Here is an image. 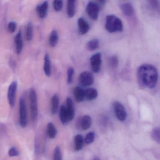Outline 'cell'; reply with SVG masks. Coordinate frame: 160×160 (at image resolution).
Returning a JSON list of instances; mask_svg holds the SVG:
<instances>
[{
  "mask_svg": "<svg viewBox=\"0 0 160 160\" xmlns=\"http://www.w3.org/2000/svg\"><path fill=\"white\" fill-rule=\"evenodd\" d=\"M138 74L140 83L145 88L152 89L157 85L158 72L152 65L145 64L141 65L138 68Z\"/></svg>",
  "mask_w": 160,
  "mask_h": 160,
  "instance_id": "6da1fadb",
  "label": "cell"
},
{
  "mask_svg": "<svg viewBox=\"0 0 160 160\" xmlns=\"http://www.w3.org/2000/svg\"><path fill=\"white\" fill-rule=\"evenodd\" d=\"M105 28L110 33L121 32L123 30V24L119 18L109 15L106 18Z\"/></svg>",
  "mask_w": 160,
  "mask_h": 160,
  "instance_id": "7a4b0ae2",
  "label": "cell"
},
{
  "mask_svg": "<svg viewBox=\"0 0 160 160\" xmlns=\"http://www.w3.org/2000/svg\"><path fill=\"white\" fill-rule=\"evenodd\" d=\"M29 98L32 119L34 121L38 116V102L37 92L33 88L30 90Z\"/></svg>",
  "mask_w": 160,
  "mask_h": 160,
  "instance_id": "3957f363",
  "label": "cell"
},
{
  "mask_svg": "<svg viewBox=\"0 0 160 160\" xmlns=\"http://www.w3.org/2000/svg\"><path fill=\"white\" fill-rule=\"evenodd\" d=\"M19 123L22 128H25L27 125V105L26 99L24 96L20 97L19 100Z\"/></svg>",
  "mask_w": 160,
  "mask_h": 160,
  "instance_id": "277c9868",
  "label": "cell"
},
{
  "mask_svg": "<svg viewBox=\"0 0 160 160\" xmlns=\"http://www.w3.org/2000/svg\"><path fill=\"white\" fill-rule=\"evenodd\" d=\"M113 109L117 118L123 122L127 118V112L123 105L120 102L116 101L113 104Z\"/></svg>",
  "mask_w": 160,
  "mask_h": 160,
  "instance_id": "5b68a950",
  "label": "cell"
},
{
  "mask_svg": "<svg viewBox=\"0 0 160 160\" xmlns=\"http://www.w3.org/2000/svg\"><path fill=\"white\" fill-rule=\"evenodd\" d=\"M100 7L98 3L90 2L86 7V11L88 15L93 20H97L99 17Z\"/></svg>",
  "mask_w": 160,
  "mask_h": 160,
  "instance_id": "8992f818",
  "label": "cell"
},
{
  "mask_svg": "<svg viewBox=\"0 0 160 160\" xmlns=\"http://www.w3.org/2000/svg\"><path fill=\"white\" fill-rule=\"evenodd\" d=\"M94 78L92 73L89 72H84L80 74L79 81L80 85L84 87H89L93 84Z\"/></svg>",
  "mask_w": 160,
  "mask_h": 160,
  "instance_id": "52a82bcc",
  "label": "cell"
},
{
  "mask_svg": "<svg viewBox=\"0 0 160 160\" xmlns=\"http://www.w3.org/2000/svg\"><path fill=\"white\" fill-rule=\"evenodd\" d=\"M102 62V54L101 53H96L92 56L90 58V65L93 72L97 73L100 72Z\"/></svg>",
  "mask_w": 160,
  "mask_h": 160,
  "instance_id": "ba28073f",
  "label": "cell"
},
{
  "mask_svg": "<svg viewBox=\"0 0 160 160\" xmlns=\"http://www.w3.org/2000/svg\"><path fill=\"white\" fill-rule=\"evenodd\" d=\"M18 88V82L13 81L11 83L9 87L7 93V98L9 104L12 107H14L15 102L16 94Z\"/></svg>",
  "mask_w": 160,
  "mask_h": 160,
  "instance_id": "9c48e42d",
  "label": "cell"
},
{
  "mask_svg": "<svg viewBox=\"0 0 160 160\" xmlns=\"http://www.w3.org/2000/svg\"><path fill=\"white\" fill-rule=\"evenodd\" d=\"M48 9V1H44L39 4L36 7V12L37 14L41 18H44L47 15Z\"/></svg>",
  "mask_w": 160,
  "mask_h": 160,
  "instance_id": "30bf717a",
  "label": "cell"
},
{
  "mask_svg": "<svg viewBox=\"0 0 160 160\" xmlns=\"http://www.w3.org/2000/svg\"><path fill=\"white\" fill-rule=\"evenodd\" d=\"M78 29L80 34L84 35L86 34L89 30V25L83 18H78Z\"/></svg>",
  "mask_w": 160,
  "mask_h": 160,
  "instance_id": "8fae6325",
  "label": "cell"
},
{
  "mask_svg": "<svg viewBox=\"0 0 160 160\" xmlns=\"http://www.w3.org/2000/svg\"><path fill=\"white\" fill-rule=\"evenodd\" d=\"M66 110L69 118V121L72 120L75 116V109L72 100L71 98H67L66 100Z\"/></svg>",
  "mask_w": 160,
  "mask_h": 160,
  "instance_id": "7c38bea8",
  "label": "cell"
},
{
  "mask_svg": "<svg viewBox=\"0 0 160 160\" xmlns=\"http://www.w3.org/2000/svg\"><path fill=\"white\" fill-rule=\"evenodd\" d=\"M44 71L47 77H50L52 73V66L50 57L48 54H45L44 59Z\"/></svg>",
  "mask_w": 160,
  "mask_h": 160,
  "instance_id": "4fadbf2b",
  "label": "cell"
},
{
  "mask_svg": "<svg viewBox=\"0 0 160 160\" xmlns=\"http://www.w3.org/2000/svg\"><path fill=\"white\" fill-rule=\"evenodd\" d=\"M74 95L78 102H81L85 100V90L79 87H76L74 90Z\"/></svg>",
  "mask_w": 160,
  "mask_h": 160,
  "instance_id": "5bb4252c",
  "label": "cell"
},
{
  "mask_svg": "<svg viewBox=\"0 0 160 160\" xmlns=\"http://www.w3.org/2000/svg\"><path fill=\"white\" fill-rule=\"evenodd\" d=\"M98 95V91L94 88H89L85 90V100L92 101L96 99Z\"/></svg>",
  "mask_w": 160,
  "mask_h": 160,
  "instance_id": "9a60e30c",
  "label": "cell"
},
{
  "mask_svg": "<svg viewBox=\"0 0 160 160\" xmlns=\"http://www.w3.org/2000/svg\"><path fill=\"white\" fill-rule=\"evenodd\" d=\"M15 42L16 46V52L19 55L23 49V40L22 38V32L19 31L15 37Z\"/></svg>",
  "mask_w": 160,
  "mask_h": 160,
  "instance_id": "2e32d148",
  "label": "cell"
},
{
  "mask_svg": "<svg viewBox=\"0 0 160 160\" xmlns=\"http://www.w3.org/2000/svg\"><path fill=\"white\" fill-rule=\"evenodd\" d=\"M76 1L69 0L67 2V12L68 17L72 18L74 16L76 9Z\"/></svg>",
  "mask_w": 160,
  "mask_h": 160,
  "instance_id": "e0dca14e",
  "label": "cell"
},
{
  "mask_svg": "<svg viewBox=\"0 0 160 160\" xmlns=\"http://www.w3.org/2000/svg\"><path fill=\"white\" fill-rule=\"evenodd\" d=\"M51 112L53 115H55L58 113L59 106V98L57 94H55L51 98Z\"/></svg>",
  "mask_w": 160,
  "mask_h": 160,
  "instance_id": "ac0fdd59",
  "label": "cell"
},
{
  "mask_svg": "<svg viewBox=\"0 0 160 160\" xmlns=\"http://www.w3.org/2000/svg\"><path fill=\"white\" fill-rule=\"evenodd\" d=\"M120 8L123 13L126 16H131L133 14V8L131 3L128 2L123 3L121 5Z\"/></svg>",
  "mask_w": 160,
  "mask_h": 160,
  "instance_id": "d6986e66",
  "label": "cell"
},
{
  "mask_svg": "<svg viewBox=\"0 0 160 160\" xmlns=\"http://www.w3.org/2000/svg\"><path fill=\"white\" fill-rule=\"evenodd\" d=\"M92 119L90 116L86 115L82 118L80 121V126L83 130H87L91 126Z\"/></svg>",
  "mask_w": 160,
  "mask_h": 160,
  "instance_id": "ffe728a7",
  "label": "cell"
},
{
  "mask_svg": "<svg viewBox=\"0 0 160 160\" xmlns=\"http://www.w3.org/2000/svg\"><path fill=\"white\" fill-rule=\"evenodd\" d=\"M60 118L62 123L63 124L70 122L65 106L62 105L61 107L60 110Z\"/></svg>",
  "mask_w": 160,
  "mask_h": 160,
  "instance_id": "44dd1931",
  "label": "cell"
},
{
  "mask_svg": "<svg viewBox=\"0 0 160 160\" xmlns=\"http://www.w3.org/2000/svg\"><path fill=\"white\" fill-rule=\"evenodd\" d=\"M59 36L57 31L53 30L50 33L49 38V43L51 47H55L58 44Z\"/></svg>",
  "mask_w": 160,
  "mask_h": 160,
  "instance_id": "7402d4cb",
  "label": "cell"
},
{
  "mask_svg": "<svg viewBox=\"0 0 160 160\" xmlns=\"http://www.w3.org/2000/svg\"><path fill=\"white\" fill-rule=\"evenodd\" d=\"M84 139L82 135L78 134L74 138L75 149L77 151L80 150L83 148Z\"/></svg>",
  "mask_w": 160,
  "mask_h": 160,
  "instance_id": "603a6c76",
  "label": "cell"
},
{
  "mask_svg": "<svg viewBox=\"0 0 160 160\" xmlns=\"http://www.w3.org/2000/svg\"><path fill=\"white\" fill-rule=\"evenodd\" d=\"M47 134L48 137L50 138H54L57 135V129L52 122H49L48 124Z\"/></svg>",
  "mask_w": 160,
  "mask_h": 160,
  "instance_id": "cb8c5ba5",
  "label": "cell"
},
{
  "mask_svg": "<svg viewBox=\"0 0 160 160\" xmlns=\"http://www.w3.org/2000/svg\"><path fill=\"white\" fill-rule=\"evenodd\" d=\"M100 43L99 40L94 39L88 42L87 44V48L90 51H94L99 48Z\"/></svg>",
  "mask_w": 160,
  "mask_h": 160,
  "instance_id": "d4e9b609",
  "label": "cell"
},
{
  "mask_svg": "<svg viewBox=\"0 0 160 160\" xmlns=\"http://www.w3.org/2000/svg\"><path fill=\"white\" fill-rule=\"evenodd\" d=\"M26 39L28 41H31L33 38V27L32 23H29L26 30Z\"/></svg>",
  "mask_w": 160,
  "mask_h": 160,
  "instance_id": "484cf974",
  "label": "cell"
},
{
  "mask_svg": "<svg viewBox=\"0 0 160 160\" xmlns=\"http://www.w3.org/2000/svg\"><path fill=\"white\" fill-rule=\"evenodd\" d=\"M152 138L153 140H155L158 144L160 143V130L159 127H155L152 131Z\"/></svg>",
  "mask_w": 160,
  "mask_h": 160,
  "instance_id": "4316f807",
  "label": "cell"
},
{
  "mask_svg": "<svg viewBox=\"0 0 160 160\" xmlns=\"http://www.w3.org/2000/svg\"><path fill=\"white\" fill-rule=\"evenodd\" d=\"M63 1L61 0H56L53 2V8L55 11L60 12L62 10L63 7Z\"/></svg>",
  "mask_w": 160,
  "mask_h": 160,
  "instance_id": "83f0119b",
  "label": "cell"
},
{
  "mask_svg": "<svg viewBox=\"0 0 160 160\" xmlns=\"http://www.w3.org/2000/svg\"><path fill=\"white\" fill-rule=\"evenodd\" d=\"M95 133L93 132H90L88 133L85 138V141L86 144H90L93 142L95 139Z\"/></svg>",
  "mask_w": 160,
  "mask_h": 160,
  "instance_id": "f1b7e54d",
  "label": "cell"
},
{
  "mask_svg": "<svg viewBox=\"0 0 160 160\" xmlns=\"http://www.w3.org/2000/svg\"><path fill=\"white\" fill-rule=\"evenodd\" d=\"M75 70L73 67H70L67 71V82L71 84L72 82L73 75L74 74Z\"/></svg>",
  "mask_w": 160,
  "mask_h": 160,
  "instance_id": "f546056e",
  "label": "cell"
},
{
  "mask_svg": "<svg viewBox=\"0 0 160 160\" xmlns=\"http://www.w3.org/2000/svg\"><path fill=\"white\" fill-rule=\"evenodd\" d=\"M53 160H62L61 151L59 147H57L55 148Z\"/></svg>",
  "mask_w": 160,
  "mask_h": 160,
  "instance_id": "4dcf8cb0",
  "label": "cell"
},
{
  "mask_svg": "<svg viewBox=\"0 0 160 160\" xmlns=\"http://www.w3.org/2000/svg\"><path fill=\"white\" fill-rule=\"evenodd\" d=\"M109 64L113 68H116L118 64V60L117 56H112L109 59Z\"/></svg>",
  "mask_w": 160,
  "mask_h": 160,
  "instance_id": "1f68e13d",
  "label": "cell"
},
{
  "mask_svg": "<svg viewBox=\"0 0 160 160\" xmlns=\"http://www.w3.org/2000/svg\"><path fill=\"white\" fill-rule=\"evenodd\" d=\"M17 29V23L14 21H12L8 25V30L11 33H14Z\"/></svg>",
  "mask_w": 160,
  "mask_h": 160,
  "instance_id": "d6a6232c",
  "label": "cell"
},
{
  "mask_svg": "<svg viewBox=\"0 0 160 160\" xmlns=\"http://www.w3.org/2000/svg\"><path fill=\"white\" fill-rule=\"evenodd\" d=\"M8 154L11 157H14V156H17L19 155V152L17 150L16 148H12L8 152Z\"/></svg>",
  "mask_w": 160,
  "mask_h": 160,
  "instance_id": "836d02e7",
  "label": "cell"
},
{
  "mask_svg": "<svg viewBox=\"0 0 160 160\" xmlns=\"http://www.w3.org/2000/svg\"><path fill=\"white\" fill-rule=\"evenodd\" d=\"M151 6L155 9H159V2L157 1H152L150 2Z\"/></svg>",
  "mask_w": 160,
  "mask_h": 160,
  "instance_id": "e575fe53",
  "label": "cell"
},
{
  "mask_svg": "<svg viewBox=\"0 0 160 160\" xmlns=\"http://www.w3.org/2000/svg\"><path fill=\"white\" fill-rule=\"evenodd\" d=\"M92 160H101V159L99 157H97V156H95L92 159Z\"/></svg>",
  "mask_w": 160,
  "mask_h": 160,
  "instance_id": "d590c367",
  "label": "cell"
}]
</instances>
